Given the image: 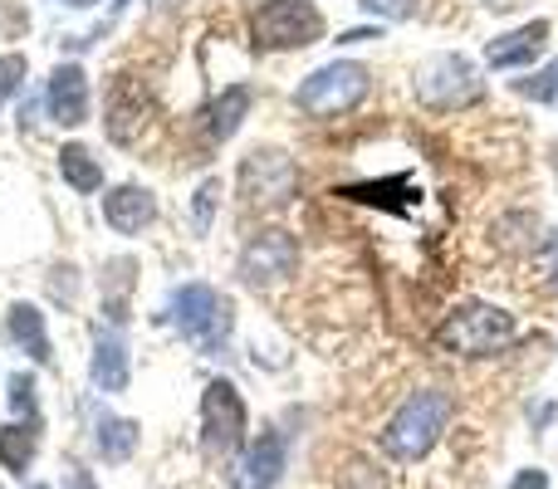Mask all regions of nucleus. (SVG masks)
<instances>
[{
    "mask_svg": "<svg viewBox=\"0 0 558 489\" xmlns=\"http://www.w3.org/2000/svg\"><path fill=\"white\" fill-rule=\"evenodd\" d=\"M451 412H456V396L446 392V387H422V392H412L392 412V421L383 426L377 445H383L387 461H402V465L422 461V455L441 441L446 426H451Z\"/></svg>",
    "mask_w": 558,
    "mask_h": 489,
    "instance_id": "1",
    "label": "nucleus"
},
{
    "mask_svg": "<svg viewBox=\"0 0 558 489\" xmlns=\"http://www.w3.org/2000/svg\"><path fill=\"white\" fill-rule=\"evenodd\" d=\"M367 88H373L367 64H357V59H333V64L314 69V74L294 88V103L304 108L308 118H338L363 103Z\"/></svg>",
    "mask_w": 558,
    "mask_h": 489,
    "instance_id": "2",
    "label": "nucleus"
},
{
    "mask_svg": "<svg viewBox=\"0 0 558 489\" xmlns=\"http://www.w3.org/2000/svg\"><path fill=\"white\" fill-rule=\"evenodd\" d=\"M510 338H514V314H505V308H495V304H461L436 328V343L461 357H490V353H500Z\"/></svg>",
    "mask_w": 558,
    "mask_h": 489,
    "instance_id": "3",
    "label": "nucleus"
},
{
    "mask_svg": "<svg viewBox=\"0 0 558 489\" xmlns=\"http://www.w3.org/2000/svg\"><path fill=\"white\" fill-rule=\"evenodd\" d=\"M167 318L182 328V338H192V343L206 347V353H216V347L226 343V333H231V304H226L211 284L172 289V298H167Z\"/></svg>",
    "mask_w": 558,
    "mask_h": 489,
    "instance_id": "4",
    "label": "nucleus"
},
{
    "mask_svg": "<svg viewBox=\"0 0 558 489\" xmlns=\"http://www.w3.org/2000/svg\"><path fill=\"white\" fill-rule=\"evenodd\" d=\"M251 35L260 49H304L324 39V15L314 0H265L251 15Z\"/></svg>",
    "mask_w": 558,
    "mask_h": 489,
    "instance_id": "5",
    "label": "nucleus"
},
{
    "mask_svg": "<svg viewBox=\"0 0 558 489\" xmlns=\"http://www.w3.org/2000/svg\"><path fill=\"white\" fill-rule=\"evenodd\" d=\"M245 426H251V416H245V402H241V392H235V382H226V377L206 382V396H202L206 451H211L216 461L241 455L245 445H251V441H245Z\"/></svg>",
    "mask_w": 558,
    "mask_h": 489,
    "instance_id": "6",
    "label": "nucleus"
},
{
    "mask_svg": "<svg viewBox=\"0 0 558 489\" xmlns=\"http://www.w3.org/2000/svg\"><path fill=\"white\" fill-rule=\"evenodd\" d=\"M416 98L432 108H461L481 98V74L465 54H432L416 69Z\"/></svg>",
    "mask_w": 558,
    "mask_h": 489,
    "instance_id": "7",
    "label": "nucleus"
},
{
    "mask_svg": "<svg viewBox=\"0 0 558 489\" xmlns=\"http://www.w3.org/2000/svg\"><path fill=\"white\" fill-rule=\"evenodd\" d=\"M294 162H289L279 147H255L251 157H245V167H241V186H245V196L251 201H260V206H284L289 196H294Z\"/></svg>",
    "mask_w": 558,
    "mask_h": 489,
    "instance_id": "8",
    "label": "nucleus"
},
{
    "mask_svg": "<svg viewBox=\"0 0 558 489\" xmlns=\"http://www.w3.org/2000/svg\"><path fill=\"white\" fill-rule=\"evenodd\" d=\"M299 265V241L289 231H260L241 249V279L245 284H275V279L294 274Z\"/></svg>",
    "mask_w": 558,
    "mask_h": 489,
    "instance_id": "9",
    "label": "nucleus"
},
{
    "mask_svg": "<svg viewBox=\"0 0 558 489\" xmlns=\"http://www.w3.org/2000/svg\"><path fill=\"white\" fill-rule=\"evenodd\" d=\"M289 465V441L279 431H265L260 441H251L241 455H235L231 470V489H275L279 475Z\"/></svg>",
    "mask_w": 558,
    "mask_h": 489,
    "instance_id": "10",
    "label": "nucleus"
},
{
    "mask_svg": "<svg viewBox=\"0 0 558 489\" xmlns=\"http://www.w3.org/2000/svg\"><path fill=\"white\" fill-rule=\"evenodd\" d=\"M45 103H49V118H54V123H64V127L88 123V74L78 64H59L54 74H49Z\"/></svg>",
    "mask_w": 558,
    "mask_h": 489,
    "instance_id": "11",
    "label": "nucleus"
},
{
    "mask_svg": "<svg viewBox=\"0 0 558 489\" xmlns=\"http://www.w3.org/2000/svg\"><path fill=\"white\" fill-rule=\"evenodd\" d=\"M549 45V20H530V25L510 29V35L485 45V64L490 69H530Z\"/></svg>",
    "mask_w": 558,
    "mask_h": 489,
    "instance_id": "12",
    "label": "nucleus"
},
{
    "mask_svg": "<svg viewBox=\"0 0 558 489\" xmlns=\"http://www.w3.org/2000/svg\"><path fill=\"white\" fill-rule=\"evenodd\" d=\"M88 377H94L98 392H128V377H133V363H128V343L118 328H98L94 343V363H88Z\"/></svg>",
    "mask_w": 558,
    "mask_h": 489,
    "instance_id": "13",
    "label": "nucleus"
},
{
    "mask_svg": "<svg viewBox=\"0 0 558 489\" xmlns=\"http://www.w3.org/2000/svg\"><path fill=\"white\" fill-rule=\"evenodd\" d=\"M104 221L118 235H137L143 225L157 221V196L147 186H118V192L104 196Z\"/></svg>",
    "mask_w": 558,
    "mask_h": 489,
    "instance_id": "14",
    "label": "nucleus"
},
{
    "mask_svg": "<svg viewBox=\"0 0 558 489\" xmlns=\"http://www.w3.org/2000/svg\"><path fill=\"white\" fill-rule=\"evenodd\" d=\"M10 338H15L20 347H25L35 363H49V333H45V314H39L35 304H10V318H5Z\"/></svg>",
    "mask_w": 558,
    "mask_h": 489,
    "instance_id": "15",
    "label": "nucleus"
},
{
    "mask_svg": "<svg viewBox=\"0 0 558 489\" xmlns=\"http://www.w3.org/2000/svg\"><path fill=\"white\" fill-rule=\"evenodd\" d=\"M94 441H98V455H104V461L123 465L128 455L137 451V421H123V416L98 412V421H94Z\"/></svg>",
    "mask_w": 558,
    "mask_h": 489,
    "instance_id": "16",
    "label": "nucleus"
},
{
    "mask_svg": "<svg viewBox=\"0 0 558 489\" xmlns=\"http://www.w3.org/2000/svg\"><path fill=\"white\" fill-rule=\"evenodd\" d=\"M59 176H64L74 192L88 196V192H98V186H104V162H98L84 143H69L64 152H59Z\"/></svg>",
    "mask_w": 558,
    "mask_h": 489,
    "instance_id": "17",
    "label": "nucleus"
},
{
    "mask_svg": "<svg viewBox=\"0 0 558 489\" xmlns=\"http://www.w3.org/2000/svg\"><path fill=\"white\" fill-rule=\"evenodd\" d=\"M251 113V88L245 84H235V88H226L221 98L211 103V118H206V133L216 137V143H226V137L241 127V118Z\"/></svg>",
    "mask_w": 558,
    "mask_h": 489,
    "instance_id": "18",
    "label": "nucleus"
},
{
    "mask_svg": "<svg viewBox=\"0 0 558 489\" xmlns=\"http://www.w3.org/2000/svg\"><path fill=\"white\" fill-rule=\"evenodd\" d=\"M35 451H39V431H35V426L10 421L5 431H0V465H5L10 475H25L29 465H35Z\"/></svg>",
    "mask_w": 558,
    "mask_h": 489,
    "instance_id": "19",
    "label": "nucleus"
},
{
    "mask_svg": "<svg viewBox=\"0 0 558 489\" xmlns=\"http://www.w3.org/2000/svg\"><path fill=\"white\" fill-rule=\"evenodd\" d=\"M534 279H539L544 294H558V231L534 245Z\"/></svg>",
    "mask_w": 558,
    "mask_h": 489,
    "instance_id": "20",
    "label": "nucleus"
},
{
    "mask_svg": "<svg viewBox=\"0 0 558 489\" xmlns=\"http://www.w3.org/2000/svg\"><path fill=\"white\" fill-rule=\"evenodd\" d=\"M514 88H520L524 98H534V103H554L558 108V59H554L549 69H539L534 78H520Z\"/></svg>",
    "mask_w": 558,
    "mask_h": 489,
    "instance_id": "21",
    "label": "nucleus"
},
{
    "mask_svg": "<svg viewBox=\"0 0 558 489\" xmlns=\"http://www.w3.org/2000/svg\"><path fill=\"white\" fill-rule=\"evenodd\" d=\"M10 412L25 416V421L35 426V377H29V372L10 377Z\"/></svg>",
    "mask_w": 558,
    "mask_h": 489,
    "instance_id": "22",
    "label": "nucleus"
},
{
    "mask_svg": "<svg viewBox=\"0 0 558 489\" xmlns=\"http://www.w3.org/2000/svg\"><path fill=\"white\" fill-rule=\"evenodd\" d=\"M20 84H25V59H20V54H0V103H5Z\"/></svg>",
    "mask_w": 558,
    "mask_h": 489,
    "instance_id": "23",
    "label": "nucleus"
},
{
    "mask_svg": "<svg viewBox=\"0 0 558 489\" xmlns=\"http://www.w3.org/2000/svg\"><path fill=\"white\" fill-rule=\"evenodd\" d=\"M357 5H363L367 15H383V20H407V15H416V5H422V0H357Z\"/></svg>",
    "mask_w": 558,
    "mask_h": 489,
    "instance_id": "24",
    "label": "nucleus"
},
{
    "mask_svg": "<svg viewBox=\"0 0 558 489\" xmlns=\"http://www.w3.org/2000/svg\"><path fill=\"white\" fill-rule=\"evenodd\" d=\"M510 489H549V475H544V470H520Z\"/></svg>",
    "mask_w": 558,
    "mask_h": 489,
    "instance_id": "25",
    "label": "nucleus"
},
{
    "mask_svg": "<svg viewBox=\"0 0 558 489\" xmlns=\"http://www.w3.org/2000/svg\"><path fill=\"white\" fill-rule=\"evenodd\" d=\"M69 489H98V485H94V475L74 465V470H69Z\"/></svg>",
    "mask_w": 558,
    "mask_h": 489,
    "instance_id": "26",
    "label": "nucleus"
},
{
    "mask_svg": "<svg viewBox=\"0 0 558 489\" xmlns=\"http://www.w3.org/2000/svg\"><path fill=\"white\" fill-rule=\"evenodd\" d=\"M69 5H98V0H69Z\"/></svg>",
    "mask_w": 558,
    "mask_h": 489,
    "instance_id": "27",
    "label": "nucleus"
},
{
    "mask_svg": "<svg viewBox=\"0 0 558 489\" xmlns=\"http://www.w3.org/2000/svg\"><path fill=\"white\" fill-rule=\"evenodd\" d=\"M554 167H558V143H554Z\"/></svg>",
    "mask_w": 558,
    "mask_h": 489,
    "instance_id": "28",
    "label": "nucleus"
},
{
    "mask_svg": "<svg viewBox=\"0 0 558 489\" xmlns=\"http://www.w3.org/2000/svg\"><path fill=\"white\" fill-rule=\"evenodd\" d=\"M29 489H49V485H29Z\"/></svg>",
    "mask_w": 558,
    "mask_h": 489,
    "instance_id": "29",
    "label": "nucleus"
}]
</instances>
